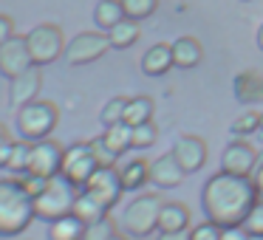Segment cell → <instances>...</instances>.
I'll return each mask as SVG.
<instances>
[{
    "instance_id": "cell-1",
    "label": "cell",
    "mask_w": 263,
    "mask_h": 240,
    "mask_svg": "<svg viewBox=\"0 0 263 240\" xmlns=\"http://www.w3.org/2000/svg\"><path fill=\"white\" fill-rule=\"evenodd\" d=\"M257 192L249 175H229V172H215L206 178L201 189V209L204 217L218 226H240L249 209L255 206Z\"/></svg>"
},
{
    "instance_id": "cell-2",
    "label": "cell",
    "mask_w": 263,
    "mask_h": 240,
    "mask_svg": "<svg viewBox=\"0 0 263 240\" xmlns=\"http://www.w3.org/2000/svg\"><path fill=\"white\" fill-rule=\"evenodd\" d=\"M34 221V198L20 178H0V237H17Z\"/></svg>"
},
{
    "instance_id": "cell-3",
    "label": "cell",
    "mask_w": 263,
    "mask_h": 240,
    "mask_svg": "<svg viewBox=\"0 0 263 240\" xmlns=\"http://www.w3.org/2000/svg\"><path fill=\"white\" fill-rule=\"evenodd\" d=\"M77 195H80V189L71 187L63 175L48 178L46 189L40 195H34V217L37 221H46V223H54L60 217L71 215Z\"/></svg>"
},
{
    "instance_id": "cell-4",
    "label": "cell",
    "mask_w": 263,
    "mask_h": 240,
    "mask_svg": "<svg viewBox=\"0 0 263 240\" xmlns=\"http://www.w3.org/2000/svg\"><path fill=\"white\" fill-rule=\"evenodd\" d=\"M57 122H60V110H57V105H54V102L34 99V102L17 108V133L26 138V142L51 138Z\"/></svg>"
},
{
    "instance_id": "cell-5",
    "label": "cell",
    "mask_w": 263,
    "mask_h": 240,
    "mask_svg": "<svg viewBox=\"0 0 263 240\" xmlns=\"http://www.w3.org/2000/svg\"><path fill=\"white\" fill-rule=\"evenodd\" d=\"M161 195L150 192V195H139L125 206L122 215V226L127 234L133 237H147L150 232H159V212H161Z\"/></svg>"
},
{
    "instance_id": "cell-6",
    "label": "cell",
    "mask_w": 263,
    "mask_h": 240,
    "mask_svg": "<svg viewBox=\"0 0 263 240\" xmlns=\"http://www.w3.org/2000/svg\"><path fill=\"white\" fill-rule=\"evenodd\" d=\"M26 46H29L31 63L37 68L43 65H51L60 59V54H65V37L63 29L57 23H40L26 34Z\"/></svg>"
},
{
    "instance_id": "cell-7",
    "label": "cell",
    "mask_w": 263,
    "mask_h": 240,
    "mask_svg": "<svg viewBox=\"0 0 263 240\" xmlns=\"http://www.w3.org/2000/svg\"><path fill=\"white\" fill-rule=\"evenodd\" d=\"M99 170L97 158H93V150H91V142L85 144H71L65 147V155H63V167H60V175L71 184V187L82 189L88 184V178Z\"/></svg>"
},
{
    "instance_id": "cell-8",
    "label": "cell",
    "mask_w": 263,
    "mask_h": 240,
    "mask_svg": "<svg viewBox=\"0 0 263 240\" xmlns=\"http://www.w3.org/2000/svg\"><path fill=\"white\" fill-rule=\"evenodd\" d=\"M82 192H88L93 201H99L105 209H114L122 201V195H125V187H122V178H119V167H99L88 178Z\"/></svg>"
},
{
    "instance_id": "cell-9",
    "label": "cell",
    "mask_w": 263,
    "mask_h": 240,
    "mask_svg": "<svg viewBox=\"0 0 263 240\" xmlns=\"http://www.w3.org/2000/svg\"><path fill=\"white\" fill-rule=\"evenodd\" d=\"M63 155H65V147L60 142H54V138L31 142V153H29V167H26V172H29V175H40V178L60 175Z\"/></svg>"
},
{
    "instance_id": "cell-10",
    "label": "cell",
    "mask_w": 263,
    "mask_h": 240,
    "mask_svg": "<svg viewBox=\"0 0 263 240\" xmlns=\"http://www.w3.org/2000/svg\"><path fill=\"white\" fill-rule=\"evenodd\" d=\"M110 48L108 43V34L105 31H80V34L74 37V40L65 46V59H68V65H91L97 63L99 57H102L105 51Z\"/></svg>"
},
{
    "instance_id": "cell-11",
    "label": "cell",
    "mask_w": 263,
    "mask_h": 240,
    "mask_svg": "<svg viewBox=\"0 0 263 240\" xmlns=\"http://www.w3.org/2000/svg\"><path fill=\"white\" fill-rule=\"evenodd\" d=\"M257 158H260V153H257L249 142L235 138V142H229L221 153V170L229 172V175H252Z\"/></svg>"
},
{
    "instance_id": "cell-12",
    "label": "cell",
    "mask_w": 263,
    "mask_h": 240,
    "mask_svg": "<svg viewBox=\"0 0 263 240\" xmlns=\"http://www.w3.org/2000/svg\"><path fill=\"white\" fill-rule=\"evenodd\" d=\"M31 54H29V46H26V37H17L14 34L9 43L0 46V76H6L9 82L14 76H20L23 71L31 68Z\"/></svg>"
},
{
    "instance_id": "cell-13",
    "label": "cell",
    "mask_w": 263,
    "mask_h": 240,
    "mask_svg": "<svg viewBox=\"0 0 263 240\" xmlns=\"http://www.w3.org/2000/svg\"><path fill=\"white\" fill-rule=\"evenodd\" d=\"M173 155L178 158V164H181V170L187 172V175H193V172L204 170L206 164V142L201 136H178L176 144H173Z\"/></svg>"
},
{
    "instance_id": "cell-14",
    "label": "cell",
    "mask_w": 263,
    "mask_h": 240,
    "mask_svg": "<svg viewBox=\"0 0 263 240\" xmlns=\"http://www.w3.org/2000/svg\"><path fill=\"white\" fill-rule=\"evenodd\" d=\"M184 178H187V172L181 170V164H178V158L173 155V150L150 161V184H153V187L173 189V187H178Z\"/></svg>"
},
{
    "instance_id": "cell-15",
    "label": "cell",
    "mask_w": 263,
    "mask_h": 240,
    "mask_svg": "<svg viewBox=\"0 0 263 240\" xmlns=\"http://www.w3.org/2000/svg\"><path fill=\"white\" fill-rule=\"evenodd\" d=\"M40 88H43V71L37 65H31L29 71H23L20 76L12 79V85H9V102L14 108H23V105L34 102Z\"/></svg>"
},
{
    "instance_id": "cell-16",
    "label": "cell",
    "mask_w": 263,
    "mask_h": 240,
    "mask_svg": "<svg viewBox=\"0 0 263 240\" xmlns=\"http://www.w3.org/2000/svg\"><path fill=\"white\" fill-rule=\"evenodd\" d=\"M187 229H193L190 209L178 201H164L159 212V232H187Z\"/></svg>"
},
{
    "instance_id": "cell-17",
    "label": "cell",
    "mask_w": 263,
    "mask_h": 240,
    "mask_svg": "<svg viewBox=\"0 0 263 240\" xmlns=\"http://www.w3.org/2000/svg\"><path fill=\"white\" fill-rule=\"evenodd\" d=\"M173 68V48L167 43H156L142 57V74L144 76H164Z\"/></svg>"
},
{
    "instance_id": "cell-18",
    "label": "cell",
    "mask_w": 263,
    "mask_h": 240,
    "mask_svg": "<svg viewBox=\"0 0 263 240\" xmlns=\"http://www.w3.org/2000/svg\"><path fill=\"white\" fill-rule=\"evenodd\" d=\"M170 48H173V65L176 68L190 71L195 65H201V59H204V48L195 37H178Z\"/></svg>"
},
{
    "instance_id": "cell-19",
    "label": "cell",
    "mask_w": 263,
    "mask_h": 240,
    "mask_svg": "<svg viewBox=\"0 0 263 240\" xmlns=\"http://www.w3.org/2000/svg\"><path fill=\"white\" fill-rule=\"evenodd\" d=\"M235 96L243 105H255L263 102V74L257 71H243L235 76Z\"/></svg>"
},
{
    "instance_id": "cell-20",
    "label": "cell",
    "mask_w": 263,
    "mask_h": 240,
    "mask_svg": "<svg viewBox=\"0 0 263 240\" xmlns=\"http://www.w3.org/2000/svg\"><path fill=\"white\" fill-rule=\"evenodd\" d=\"M119 178H122L125 192H136V189H142L144 184L150 181V161L130 158L125 167H119Z\"/></svg>"
},
{
    "instance_id": "cell-21",
    "label": "cell",
    "mask_w": 263,
    "mask_h": 240,
    "mask_svg": "<svg viewBox=\"0 0 263 240\" xmlns=\"http://www.w3.org/2000/svg\"><path fill=\"white\" fill-rule=\"evenodd\" d=\"M139 37H142L139 20H130V17L119 20V23H116L114 29L108 31V43H110V48H119V51H125V48L136 46Z\"/></svg>"
},
{
    "instance_id": "cell-22",
    "label": "cell",
    "mask_w": 263,
    "mask_h": 240,
    "mask_svg": "<svg viewBox=\"0 0 263 240\" xmlns=\"http://www.w3.org/2000/svg\"><path fill=\"white\" fill-rule=\"evenodd\" d=\"M125 6H122V0H99L97 9H93V23H97L99 31L108 34L119 20H125Z\"/></svg>"
},
{
    "instance_id": "cell-23",
    "label": "cell",
    "mask_w": 263,
    "mask_h": 240,
    "mask_svg": "<svg viewBox=\"0 0 263 240\" xmlns=\"http://www.w3.org/2000/svg\"><path fill=\"white\" fill-rule=\"evenodd\" d=\"M85 237V223L74 215H65L60 221L48 223V240H82Z\"/></svg>"
},
{
    "instance_id": "cell-24",
    "label": "cell",
    "mask_w": 263,
    "mask_h": 240,
    "mask_svg": "<svg viewBox=\"0 0 263 240\" xmlns=\"http://www.w3.org/2000/svg\"><path fill=\"white\" fill-rule=\"evenodd\" d=\"M71 215L80 217L85 226H91V223L102 221V217L108 215V209H105L99 201H93L88 192H82V189H80V195H77V201H74V209H71Z\"/></svg>"
},
{
    "instance_id": "cell-25",
    "label": "cell",
    "mask_w": 263,
    "mask_h": 240,
    "mask_svg": "<svg viewBox=\"0 0 263 240\" xmlns=\"http://www.w3.org/2000/svg\"><path fill=\"white\" fill-rule=\"evenodd\" d=\"M102 142L108 144V150H114L116 155H125L127 150L133 147V127L125 125V122H119V125H110L105 127L102 133Z\"/></svg>"
},
{
    "instance_id": "cell-26",
    "label": "cell",
    "mask_w": 263,
    "mask_h": 240,
    "mask_svg": "<svg viewBox=\"0 0 263 240\" xmlns=\"http://www.w3.org/2000/svg\"><path fill=\"white\" fill-rule=\"evenodd\" d=\"M153 110H156V105H153V99L150 96H133V99H127V108H125V125H130V127H136V125H144V122H153Z\"/></svg>"
},
{
    "instance_id": "cell-27",
    "label": "cell",
    "mask_w": 263,
    "mask_h": 240,
    "mask_svg": "<svg viewBox=\"0 0 263 240\" xmlns=\"http://www.w3.org/2000/svg\"><path fill=\"white\" fill-rule=\"evenodd\" d=\"M232 136L235 138H243V136H252V133L260 130V110H243L238 119L232 122Z\"/></svg>"
},
{
    "instance_id": "cell-28",
    "label": "cell",
    "mask_w": 263,
    "mask_h": 240,
    "mask_svg": "<svg viewBox=\"0 0 263 240\" xmlns=\"http://www.w3.org/2000/svg\"><path fill=\"white\" fill-rule=\"evenodd\" d=\"M125 108H127V99L125 96H114L110 102H105L102 110H99V122H102L105 127L119 125V122L125 119Z\"/></svg>"
},
{
    "instance_id": "cell-29",
    "label": "cell",
    "mask_w": 263,
    "mask_h": 240,
    "mask_svg": "<svg viewBox=\"0 0 263 240\" xmlns=\"http://www.w3.org/2000/svg\"><path fill=\"white\" fill-rule=\"evenodd\" d=\"M29 153H31V142H14L12 144V155H9V164H6V170H12V172H20L23 175L26 172V167H29Z\"/></svg>"
},
{
    "instance_id": "cell-30",
    "label": "cell",
    "mask_w": 263,
    "mask_h": 240,
    "mask_svg": "<svg viewBox=\"0 0 263 240\" xmlns=\"http://www.w3.org/2000/svg\"><path fill=\"white\" fill-rule=\"evenodd\" d=\"M122 6H125V14L130 20H144L150 14H156L159 0H122Z\"/></svg>"
},
{
    "instance_id": "cell-31",
    "label": "cell",
    "mask_w": 263,
    "mask_h": 240,
    "mask_svg": "<svg viewBox=\"0 0 263 240\" xmlns=\"http://www.w3.org/2000/svg\"><path fill=\"white\" fill-rule=\"evenodd\" d=\"M159 138V127L153 122H144V125H136L133 127V150H144Z\"/></svg>"
},
{
    "instance_id": "cell-32",
    "label": "cell",
    "mask_w": 263,
    "mask_h": 240,
    "mask_svg": "<svg viewBox=\"0 0 263 240\" xmlns=\"http://www.w3.org/2000/svg\"><path fill=\"white\" fill-rule=\"evenodd\" d=\"M114 234H116V226H114V221L105 215L102 221L85 226V237H82V240H108V237H114Z\"/></svg>"
},
{
    "instance_id": "cell-33",
    "label": "cell",
    "mask_w": 263,
    "mask_h": 240,
    "mask_svg": "<svg viewBox=\"0 0 263 240\" xmlns=\"http://www.w3.org/2000/svg\"><path fill=\"white\" fill-rule=\"evenodd\" d=\"M240 226H243L249 234H263V198L255 201V206L249 209V215L243 217Z\"/></svg>"
},
{
    "instance_id": "cell-34",
    "label": "cell",
    "mask_w": 263,
    "mask_h": 240,
    "mask_svg": "<svg viewBox=\"0 0 263 240\" xmlns=\"http://www.w3.org/2000/svg\"><path fill=\"white\" fill-rule=\"evenodd\" d=\"M91 150H93V158H97L99 167H116V158H119V155H116L114 150H108V144L102 142V136L91 138Z\"/></svg>"
},
{
    "instance_id": "cell-35",
    "label": "cell",
    "mask_w": 263,
    "mask_h": 240,
    "mask_svg": "<svg viewBox=\"0 0 263 240\" xmlns=\"http://www.w3.org/2000/svg\"><path fill=\"white\" fill-rule=\"evenodd\" d=\"M190 240H221V226L212 221H201L190 229Z\"/></svg>"
},
{
    "instance_id": "cell-36",
    "label": "cell",
    "mask_w": 263,
    "mask_h": 240,
    "mask_svg": "<svg viewBox=\"0 0 263 240\" xmlns=\"http://www.w3.org/2000/svg\"><path fill=\"white\" fill-rule=\"evenodd\" d=\"M12 144H14V138L9 133H0V170H6L9 155H12Z\"/></svg>"
},
{
    "instance_id": "cell-37",
    "label": "cell",
    "mask_w": 263,
    "mask_h": 240,
    "mask_svg": "<svg viewBox=\"0 0 263 240\" xmlns=\"http://www.w3.org/2000/svg\"><path fill=\"white\" fill-rule=\"evenodd\" d=\"M14 37V20L9 14H0V46Z\"/></svg>"
},
{
    "instance_id": "cell-38",
    "label": "cell",
    "mask_w": 263,
    "mask_h": 240,
    "mask_svg": "<svg viewBox=\"0 0 263 240\" xmlns=\"http://www.w3.org/2000/svg\"><path fill=\"white\" fill-rule=\"evenodd\" d=\"M221 240H249V232H246L243 226H223Z\"/></svg>"
},
{
    "instance_id": "cell-39",
    "label": "cell",
    "mask_w": 263,
    "mask_h": 240,
    "mask_svg": "<svg viewBox=\"0 0 263 240\" xmlns=\"http://www.w3.org/2000/svg\"><path fill=\"white\" fill-rule=\"evenodd\" d=\"M252 184H255V192H257V198H263V153H260V158H257V164H255V170H252Z\"/></svg>"
},
{
    "instance_id": "cell-40",
    "label": "cell",
    "mask_w": 263,
    "mask_h": 240,
    "mask_svg": "<svg viewBox=\"0 0 263 240\" xmlns=\"http://www.w3.org/2000/svg\"><path fill=\"white\" fill-rule=\"evenodd\" d=\"M156 240H190V229L187 232H159Z\"/></svg>"
},
{
    "instance_id": "cell-41",
    "label": "cell",
    "mask_w": 263,
    "mask_h": 240,
    "mask_svg": "<svg viewBox=\"0 0 263 240\" xmlns=\"http://www.w3.org/2000/svg\"><path fill=\"white\" fill-rule=\"evenodd\" d=\"M257 48L263 51V23H260V29H257Z\"/></svg>"
},
{
    "instance_id": "cell-42",
    "label": "cell",
    "mask_w": 263,
    "mask_h": 240,
    "mask_svg": "<svg viewBox=\"0 0 263 240\" xmlns=\"http://www.w3.org/2000/svg\"><path fill=\"white\" fill-rule=\"evenodd\" d=\"M108 240H127V237H125V234H119V232H116L114 237H108Z\"/></svg>"
},
{
    "instance_id": "cell-43",
    "label": "cell",
    "mask_w": 263,
    "mask_h": 240,
    "mask_svg": "<svg viewBox=\"0 0 263 240\" xmlns=\"http://www.w3.org/2000/svg\"><path fill=\"white\" fill-rule=\"evenodd\" d=\"M249 240H263V234H249Z\"/></svg>"
},
{
    "instance_id": "cell-44",
    "label": "cell",
    "mask_w": 263,
    "mask_h": 240,
    "mask_svg": "<svg viewBox=\"0 0 263 240\" xmlns=\"http://www.w3.org/2000/svg\"><path fill=\"white\" fill-rule=\"evenodd\" d=\"M260 133H263V110H260Z\"/></svg>"
},
{
    "instance_id": "cell-45",
    "label": "cell",
    "mask_w": 263,
    "mask_h": 240,
    "mask_svg": "<svg viewBox=\"0 0 263 240\" xmlns=\"http://www.w3.org/2000/svg\"><path fill=\"white\" fill-rule=\"evenodd\" d=\"M0 133H6V127H3V125H0Z\"/></svg>"
}]
</instances>
